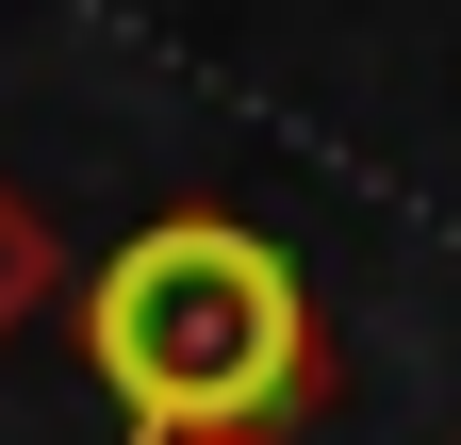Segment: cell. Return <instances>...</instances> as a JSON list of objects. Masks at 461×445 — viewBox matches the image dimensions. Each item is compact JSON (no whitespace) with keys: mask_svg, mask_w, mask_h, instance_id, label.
Wrapping results in <instances>:
<instances>
[{"mask_svg":"<svg viewBox=\"0 0 461 445\" xmlns=\"http://www.w3.org/2000/svg\"><path fill=\"white\" fill-rule=\"evenodd\" d=\"M67 330H83V379L115 396L132 445H280L330 396V313L297 281V248L248 232V214L115 232L67 281Z\"/></svg>","mask_w":461,"mask_h":445,"instance_id":"cell-1","label":"cell"},{"mask_svg":"<svg viewBox=\"0 0 461 445\" xmlns=\"http://www.w3.org/2000/svg\"><path fill=\"white\" fill-rule=\"evenodd\" d=\"M50 281H67V248H50V214L0 182V347H17V330L50 313Z\"/></svg>","mask_w":461,"mask_h":445,"instance_id":"cell-2","label":"cell"}]
</instances>
